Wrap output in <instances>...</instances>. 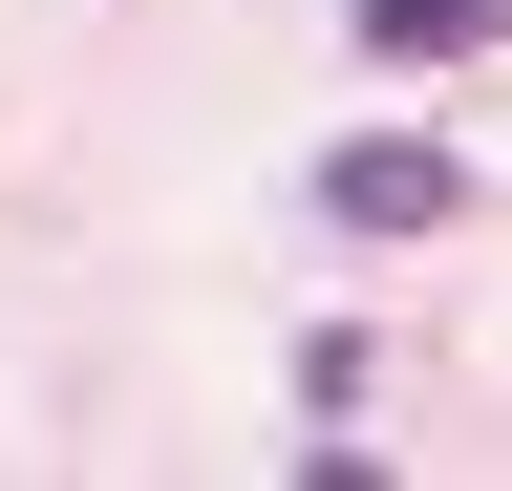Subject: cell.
I'll use <instances>...</instances> for the list:
<instances>
[{
  "label": "cell",
  "instance_id": "6da1fadb",
  "mask_svg": "<svg viewBox=\"0 0 512 491\" xmlns=\"http://www.w3.org/2000/svg\"><path fill=\"white\" fill-rule=\"evenodd\" d=\"M320 214H342V235H448L470 171H448L427 129H342V150H320Z\"/></svg>",
  "mask_w": 512,
  "mask_h": 491
},
{
  "label": "cell",
  "instance_id": "7a4b0ae2",
  "mask_svg": "<svg viewBox=\"0 0 512 491\" xmlns=\"http://www.w3.org/2000/svg\"><path fill=\"white\" fill-rule=\"evenodd\" d=\"M512 0H363V65H491Z\"/></svg>",
  "mask_w": 512,
  "mask_h": 491
}]
</instances>
